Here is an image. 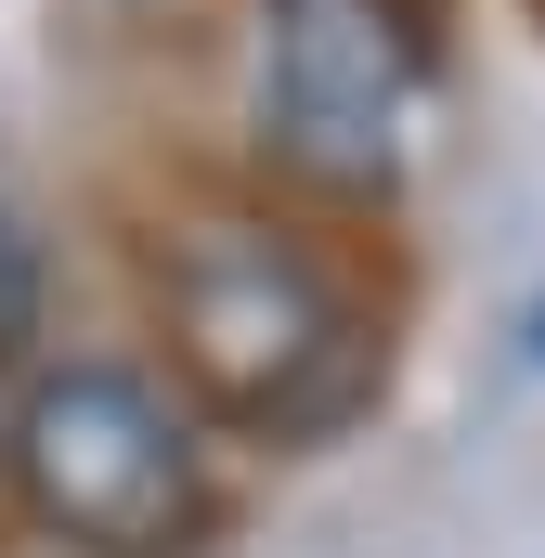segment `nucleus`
Listing matches in <instances>:
<instances>
[{"instance_id": "1", "label": "nucleus", "mask_w": 545, "mask_h": 558, "mask_svg": "<svg viewBox=\"0 0 545 558\" xmlns=\"http://www.w3.org/2000/svg\"><path fill=\"white\" fill-rule=\"evenodd\" d=\"M169 312V364L195 377V403L247 441H325L377 390V325L338 286L325 247L272 234V221H195L156 260Z\"/></svg>"}, {"instance_id": "2", "label": "nucleus", "mask_w": 545, "mask_h": 558, "mask_svg": "<svg viewBox=\"0 0 545 558\" xmlns=\"http://www.w3.org/2000/svg\"><path fill=\"white\" fill-rule=\"evenodd\" d=\"M441 92V26L428 0H261L247 39V131L312 195H390L415 169Z\"/></svg>"}, {"instance_id": "3", "label": "nucleus", "mask_w": 545, "mask_h": 558, "mask_svg": "<svg viewBox=\"0 0 545 558\" xmlns=\"http://www.w3.org/2000/svg\"><path fill=\"white\" fill-rule=\"evenodd\" d=\"M13 494L78 558H182L208 533V454L131 364H65L13 403Z\"/></svg>"}, {"instance_id": "4", "label": "nucleus", "mask_w": 545, "mask_h": 558, "mask_svg": "<svg viewBox=\"0 0 545 558\" xmlns=\"http://www.w3.org/2000/svg\"><path fill=\"white\" fill-rule=\"evenodd\" d=\"M39 338V247H26V221L0 208V364Z\"/></svg>"}]
</instances>
